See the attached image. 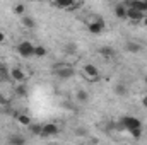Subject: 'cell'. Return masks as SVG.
I'll return each instance as SVG.
<instances>
[{
	"label": "cell",
	"instance_id": "cell-2",
	"mask_svg": "<svg viewBox=\"0 0 147 145\" xmlns=\"http://www.w3.org/2000/svg\"><path fill=\"white\" fill-rule=\"evenodd\" d=\"M34 48H36V44H33L31 41H21L17 44V53L22 58H33L34 56Z\"/></svg>",
	"mask_w": 147,
	"mask_h": 145
},
{
	"label": "cell",
	"instance_id": "cell-6",
	"mask_svg": "<svg viewBox=\"0 0 147 145\" xmlns=\"http://www.w3.org/2000/svg\"><path fill=\"white\" fill-rule=\"evenodd\" d=\"M82 75L87 79V80H98L99 77V68L94 65V63H86L82 67Z\"/></svg>",
	"mask_w": 147,
	"mask_h": 145
},
{
	"label": "cell",
	"instance_id": "cell-14",
	"mask_svg": "<svg viewBox=\"0 0 147 145\" xmlns=\"http://www.w3.org/2000/svg\"><path fill=\"white\" fill-rule=\"evenodd\" d=\"M9 145H26V137L21 133H12L9 137Z\"/></svg>",
	"mask_w": 147,
	"mask_h": 145
},
{
	"label": "cell",
	"instance_id": "cell-1",
	"mask_svg": "<svg viewBox=\"0 0 147 145\" xmlns=\"http://www.w3.org/2000/svg\"><path fill=\"white\" fill-rule=\"evenodd\" d=\"M120 125H121L127 132L140 130V128H142V121H140L137 116H123V118L120 119Z\"/></svg>",
	"mask_w": 147,
	"mask_h": 145
},
{
	"label": "cell",
	"instance_id": "cell-4",
	"mask_svg": "<svg viewBox=\"0 0 147 145\" xmlns=\"http://www.w3.org/2000/svg\"><path fill=\"white\" fill-rule=\"evenodd\" d=\"M105 28H106V22L101 17H94V19H91L87 22V31L91 34H101L105 31Z\"/></svg>",
	"mask_w": 147,
	"mask_h": 145
},
{
	"label": "cell",
	"instance_id": "cell-15",
	"mask_svg": "<svg viewBox=\"0 0 147 145\" xmlns=\"http://www.w3.org/2000/svg\"><path fill=\"white\" fill-rule=\"evenodd\" d=\"M21 24H22L26 29H34V28H36V21H34L31 15H22V17H21Z\"/></svg>",
	"mask_w": 147,
	"mask_h": 145
},
{
	"label": "cell",
	"instance_id": "cell-5",
	"mask_svg": "<svg viewBox=\"0 0 147 145\" xmlns=\"http://www.w3.org/2000/svg\"><path fill=\"white\" fill-rule=\"evenodd\" d=\"M9 79L16 84H24L26 82V73L22 67H12L9 68Z\"/></svg>",
	"mask_w": 147,
	"mask_h": 145
},
{
	"label": "cell",
	"instance_id": "cell-25",
	"mask_svg": "<svg viewBox=\"0 0 147 145\" xmlns=\"http://www.w3.org/2000/svg\"><path fill=\"white\" fill-rule=\"evenodd\" d=\"M5 41H7V36H5V34H3V33L0 31V44H3Z\"/></svg>",
	"mask_w": 147,
	"mask_h": 145
},
{
	"label": "cell",
	"instance_id": "cell-22",
	"mask_svg": "<svg viewBox=\"0 0 147 145\" xmlns=\"http://www.w3.org/2000/svg\"><path fill=\"white\" fill-rule=\"evenodd\" d=\"M82 5H84V3H82V2H70V5H69V9H67V10H69V12H72V10H77V9H80V7H82Z\"/></svg>",
	"mask_w": 147,
	"mask_h": 145
},
{
	"label": "cell",
	"instance_id": "cell-10",
	"mask_svg": "<svg viewBox=\"0 0 147 145\" xmlns=\"http://www.w3.org/2000/svg\"><path fill=\"white\" fill-rule=\"evenodd\" d=\"M16 121H17L21 126H26V128H29V126L33 125L31 116H29V114H26V113H16Z\"/></svg>",
	"mask_w": 147,
	"mask_h": 145
},
{
	"label": "cell",
	"instance_id": "cell-20",
	"mask_svg": "<svg viewBox=\"0 0 147 145\" xmlns=\"http://www.w3.org/2000/svg\"><path fill=\"white\" fill-rule=\"evenodd\" d=\"M41 130H43V125H38V123H33V125L29 126V132H31V135H34V137H41Z\"/></svg>",
	"mask_w": 147,
	"mask_h": 145
},
{
	"label": "cell",
	"instance_id": "cell-17",
	"mask_svg": "<svg viewBox=\"0 0 147 145\" xmlns=\"http://www.w3.org/2000/svg\"><path fill=\"white\" fill-rule=\"evenodd\" d=\"M14 92H16V96H19V97H26V96H28V87H26L24 84H16Z\"/></svg>",
	"mask_w": 147,
	"mask_h": 145
},
{
	"label": "cell",
	"instance_id": "cell-19",
	"mask_svg": "<svg viewBox=\"0 0 147 145\" xmlns=\"http://www.w3.org/2000/svg\"><path fill=\"white\" fill-rule=\"evenodd\" d=\"M75 99H77L79 103H87V101H89V92L84 91V89H80V91L75 92Z\"/></svg>",
	"mask_w": 147,
	"mask_h": 145
},
{
	"label": "cell",
	"instance_id": "cell-28",
	"mask_svg": "<svg viewBox=\"0 0 147 145\" xmlns=\"http://www.w3.org/2000/svg\"><path fill=\"white\" fill-rule=\"evenodd\" d=\"M140 24H142L144 28H147V14L144 15V19H142V22H140Z\"/></svg>",
	"mask_w": 147,
	"mask_h": 145
},
{
	"label": "cell",
	"instance_id": "cell-3",
	"mask_svg": "<svg viewBox=\"0 0 147 145\" xmlns=\"http://www.w3.org/2000/svg\"><path fill=\"white\" fill-rule=\"evenodd\" d=\"M74 73H75V68H74L72 65L60 63V65H57V67H55V75H57L58 79H63V80H67V79H72Z\"/></svg>",
	"mask_w": 147,
	"mask_h": 145
},
{
	"label": "cell",
	"instance_id": "cell-21",
	"mask_svg": "<svg viewBox=\"0 0 147 145\" xmlns=\"http://www.w3.org/2000/svg\"><path fill=\"white\" fill-rule=\"evenodd\" d=\"M12 10H14V14L21 15V17H22V15H26V5H24V3H16Z\"/></svg>",
	"mask_w": 147,
	"mask_h": 145
},
{
	"label": "cell",
	"instance_id": "cell-8",
	"mask_svg": "<svg viewBox=\"0 0 147 145\" xmlns=\"http://www.w3.org/2000/svg\"><path fill=\"white\" fill-rule=\"evenodd\" d=\"M125 3H127V7H130L144 15L147 14V0H132V2H125Z\"/></svg>",
	"mask_w": 147,
	"mask_h": 145
},
{
	"label": "cell",
	"instance_id": "cell-18",
	"mask_svg": "<svg viewBox=\"0 0 147 145\" xmlns=\"http://www.w3.org/2000/svg\"><path fill=\"white\" fill-rule=\"evenodd\" d=\"M113 91H115V94H116L118 97H123V96L127 94V87H125V84H121V82H118V84H115V87H113Z\"/></svg>",
	"mask_w": 147,
	"mask_h": 145
},
{
	"label": "cell",
	"instance_id": "cell-13",
	"mask_svg": "<svg viewBox=\"0 0 147 145\" xmlns=\"http://www.w3.org/2000/svg\"><path fill=\"white\" fill-rule=\"evenodd\" d=\"M98 51H99V55H101L105 60H111V58H115V55H116V51H115L111 46H101Z\"/></svg>",
	"mask_w": 147,
	"mask_h": 145
},
{
	"label": "cell",
	"instance_id": "cell-26",
	"mask_svg": "<svg viewBox=\"0 0 147 145\" xmlns=\"http://www.w3.org/2000/svg\"><path fill=\"white\" fill-rule=\"evenodd\" d=\"M77 135H87V130H84V128H79V130H77Z\"/></svg>",
	"mask_w": 147,
	"mask_h": 145
},
{
	"label": "cell",
	"instance_id": "cell-11",
	"mask_svg": "<svg viewBox=\"0 0 147 145\" xmlns=\"http://www.w3.org/2000/svg\"><path fill=\"white\" fill-rule=\"evenodd\" d=\"M127 3L125 2H120V3H116L115 7H113V12H115V15L118 17V19H127Z\"/></svg>",
	"mask_w": 147,
	"mask_h": 145
},
{
	"label": "cell",
	"instance_id": "cell-12",
	"mask_svg": "<svg viewBox=\"0 0 147 145\" xmlns=\"http://www.w3.org/2000/svg\"><path fill=\"white\" fill-rule=\"evenodd\" d=\"M125 50L132 55H137L139 51H142V44H139L137 41H127L125 43Z\"/></svg>",
	"mask_w": 147,
	"mask_h": 145
},
{
	"label": "cell",
	"instance_id": "cell-30",
	"mask_svg": "<svg viewBox=\"0 0 147 145\" xmlns=\"http://www.w3.org/2000/svg\"><path fill=\"white\" fill-rule=\"evenodd\" d=\"M50 145H53V144H50Z\"/></svg>",
	"mask_w": 147,
	"mask_h": 145
},
{
	"label": "cell",
	"instance_id": "cell-29",
	"mask_svg": "<svg viewBox=\"0 0 147 145\" xmlns=\"http://www.w3.org/2000/svg\"><path fill=\"white\" fill-rule=\"evenodd\" d=\"M146 84H147V77H146Z\"/></svg>",
	"mask_w": 147,
	"mask_h": 145
},
{
	"label": "cell",
	"instance_id": "cell-27",
	"mask_svg": "<svg viewBox=\"0 0 147 145\" xmlns=\"http://www.w3.org/2000/svg\"><path fill=\"white\" fill-rule=\"evenodd\" d=\"M142 106H144V108H147V94L142 97Z\"/></svg>",
	"mask_w": 147,
	"mask_h": 145
},
{
	"label": "cell",
	"instance_id": "cell-9",
	"mask_svg": "<svg viewBox=\"0 0 147 145\" xmlns=\"http://www.w3.org/2000/svg\"><path fill=\"white\" fill-rule=\"evenodd\" d=\"M142 19H144V14H140V12L130 9V7L127 9V21H128V22H132V24H140Z\"/></svg>",
	"mask_w": 147,
	"mask_h": 145
},
{
	"label": "cell",
	"instance_id": "cell-24",
	"mask_svg": "<svg viewBox=\"0 0 147 145\" xmlns=\"http://www.w3.org/2000/svg\"><path fill=\"white\" fill-rule=\"evenodd\" d=\"M7 106H9V99L3 94H0V108H7Z\"/></svg>",
	"mask_w": 147,
	"mask_h": 145
},
{
	"label": "cell",
	"instance_id": "cell-23",
	"mask_svg": "<svg viewBox=\"0 0 147 145\" xmlns=\"http://www.w3.org/2000/svg\"><path fill=\"white\" fill-rule=\"evenodd\" d=\"M128 133L132 135L134 140H139V138L142 137V128H140V130H132V132H128Z\"/></svg>",
	"mask_w": 147,
	"mask_h": 145
},
{
	"label": "cell",
	"instance_id": "cell-7",
	"mask_svg": "<svg viewBox=\"0 0 147 145\" xmlns=\"http://www.w3.org/2000/svg\"><path fill=\"white\" fill-rule=\"evenodd\" d=\"M60 133V128L55 125V123H45L43 125V130H41V137L39 138H48V137H55Z\"/></svg>",
	"mask_w": 147,
	"mask_h": 145
},
{
	"label": "cell",
	"instance_id": "cell-16",
	"mask_svg": "<svg viewBox=\"0 0 147 145\" xmlns=\"http://www.w3.org/2000/svg\"><path fill=\"white\" fill-rule=\"evenodd\" d=\"M46 55H48V48L41 46V44H36V48H34V58H45Z\"/></svg>",
	"mask_w": 147,
	"mask_h": 145
}]
</instances>
